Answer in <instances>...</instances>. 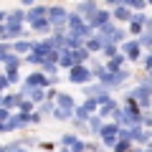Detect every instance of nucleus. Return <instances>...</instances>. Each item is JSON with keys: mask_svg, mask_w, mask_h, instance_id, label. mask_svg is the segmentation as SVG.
<instances>
[{"mask_svg": "<svg viewBox=\"0 0 152 152\" xmlns=\"http://www.w3.org/2000/svg\"><path fill=\"white\" fill-rule=\"evenodd\" d=\"M145 66H147V69H150V71H152V53H150V56H147V61H145Z\"/></svg>", "mask_w": 152, "mask_h": 152, "instance_id": "obj_12", "label": "nucleus"}, {"mask_svg": "<svg viewBox=\"0 0 152 152\" xmlns=\"http://www.w3.org/2000/svg\"><path fill=\"white\" fill-rule=\"evenodd\" d=\"M0 20H3V13H0Z\"/></svg>", "mask_w": 152, "mask_h": 152, "instance_id": "obj_15", "label": "nucleus"}, {"mask_svg": "<svg viewBox=\"0 0 152 152\" xmlns=\"http://www.w3.org/2000/svg\"><path fill=\"white\" fill-rule=\"evenodd\" d=\"M33 28H36V31H48V20H43V18H41V20L33 23Z\"/></svg>", "mask_w": 152, "mask_h": 152, "instance_id": "obj_8", "label": "nucleus"}, {"mask_svg": "<svg viewBox=\"0 0 152 152\" xmlns=\"http://www.w3.org/2000/svg\"><path fill=\"white\" fill-rule=\"evenodd\" d=\"M114 134H117V124H109L102 129V137H114Z\"/></svg>", "mask_w": 152, "mask_h": 152, "instance_id": "obj_7", "label": "nucleus"}, {"mask_svg": "<svg viewBox=\"0 0 152 152\" xmlns=\"http://www.w3.org/2000/svg\"><path fill=\"white\" fill-rule=\"evenodd\" d=\"M3 86H5V79H3V76H0V89H3Z\"/></svg>", "mask_w": 152, "mask_h": 152, "instance_id": "obj_13", "label": "nucleus"}, {"mask_svg": "<svg viewBox=\"0 0 152 152\" xmlns=\"http://www.w3.org/2000/svg\"><path fill=\"white\" fill-rule=\"evenodd\" d=\"M117 152H129V142H119L117 145Z\"/></svg>", "mask_w": 152, "mask_h": 152, "instance_id": "obj_11", "label": "nucleus"}, {"mask_svg": "<svg viewBox=\"0 0 152 152\" xmlns=\"http://www.w3.org/2000/svg\"><path fill=\"white\" fill-rule=\"evenodd\" d=\"M0 152H10V150H8V147H0Z\"/></svg>", "mask_w": 152, "mask_h": 152, "instance_id": "obj_14", "label": "nucleus"}, {"mask_svg": "<svg viewBox=\"0 0 152 152\" xmlns=\"http://www.w3.org/2000/svg\"><path fill=\"white\" fill-rule=\"evenodd\" d=\"M119 64H122V56H117V58H114L112 64H109V69H112V71H117V69H119Z\"/></svg>", "mask_w": 152, "mask_h": 152, "instance_id": "obj_10", "label": "nucleus"}, {"mask_svg": "<svg viewBox=\"0 0 152 152\" xmlns=\"http://www.w3.org/2000/svg\"><path fill=\"white\" fill-rule=\"evenodd\" d=\"M124 53L129 56V58H137V56H140V43H134V41L127 43V46H124Z\"/></svg>", "mask_w": 152, "mask_h": 152, "instance_id": "obj_4", "label": "nucleus"}, {"mask_svg": "<svg viewBox=\"0 0 152 152\" xmlns=\"http://www.w3.org/2000/svg\"><path fill=\"white\" fill-rule=\"evenodd\" d=\"M150 76H152V71H150Z\"/></svg>", "mask_w": 152, "mask_h": 152, "instance_id": "obj_16", "label": "nucleus"}, {"mask_svg": "<svg viewBox=\"0 0 152 152\" xmlns=\"http://www.w3.org/2000/svg\"><path fill=\"white\" fill-rule=\"evenodd\" d=\"M117 18H119V20H129V18H132L129 8H124V5H122V8H117Z\"/></svg>", "mask_w": 152, "mask_h": 152, "instance_id": "obj_6", "label": "nucleus"}, {"mask_svg": "<svg viewBox=\"0 0 152 152\" xmlns=\"http://www.w3.org/2000/svg\"><path fill=\"white\" fill-rule=\"evenodd\" d=\"M89 71L84 69V66H74V69H71V74H69V79L71 81H76V84H84V81H89Z\"/></svg>", "mask_w": 152, "mask_h": 152, "instance_id": "obj_1", "label": "nucleus"}, {"mask_svg": "<svg viewBox=\"0 0 152 152\" xmlns=\"http://www.w3.org/2000/svg\"><path fill=\"white\" fill-rule=\"evenodd\" d=\"M99 46H102V41H96V38H91V41L86 43V48H89V51H96Z\"/></svg>", "mask_w": 152, "mask_h": 152, "instance_id": "obj_9", "label": "nucleus"}, {"mask_svg": "<svg viewBox=\"0 0 152 152\" xmlns=\"http://www.w3.org/2000/svg\"><path fill=\"white\" fill-rule=\"evenodd\" d=\"M69 23H71V31H74V36H89V31H91L89 26H84V23L79 20V15H71Z\"/></svg>", "mask_w": 152, "mask_h": 152, "instance_id": "obj_2", "label": "nucleus"}, {"mask_svg": "<svg viewBox=\"0 0 152 152\" xmlns=\"http://www.w3.org/2000/svg\"><path fill=\"white\" fill-rule=\"evenodd\" d=\"M58 107H61V112L71 114V109H74V102H71V96H58Z\"/></svg>", "mask_w": 152, "mask_h": 152, "instance_id": "obj_3", "label": "nucleus"}, {"mask_svg": "<svg viewBox=\"0 0 152 152\" xmlns=\"http://www.w3.org/2000/svg\"><path fill=\"white\" fill-rule=\"evenodd\" d=\"M41 84H46V79L41 74H33L31 79H28V86H41Z\"/></svg>", "mask_w": 152, "mask_h": 152, "instance_id": "obj_5", "label": "nucleus"}]
</instances>
